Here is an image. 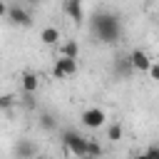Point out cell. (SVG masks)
<instances>
[{"mask_svg": "<svg viewBox=\"0 0 159 159\" xmlns=\"http://www.w3.org/2000/svg\"><path fill=\"white\" fill-rule=\"evenodd\" d=\"M89 35L102 42V45H114L119 37H122V20L117 12H109V10H99L92 15L89 20Z\"/></svg>", "mask_w": 159, "mask_h": 159, "instance_id": "obj_1", "label": "cell"}, {"mask_svg": "<svg viewBox=\"0 0 159 159\" xmlns=\"http://www.w3.org/2000/svg\"><path fill=\"white\" fill-rule=\"evenodd\" d=\"M60 142H62V147H65V154H70V157H87V144H89V137H84V134H80V132H75V129H65L62 134H60Z\"/></svg>", "mask_w": 159, "mask_h": 159, "instance_id": "obj_2", "label": "cell"}, {"mask_svg": "<svg viewBox=\"0 0 159 159\" xmlns=\"http://www.w3.org/2000/svg\"><path fill=\"white\" fill-rule=\"evenodd\" d=\"M80 124L94 132V129H99V127L107 124V112L102 107H87V109L80 112Z\"/></svg>", "mask_w": 159, "mask_h": 159, "instance_id": "obj_3", "label": "cell"}, {"mask_svg": "<svg viewBox=\"0 0 159 159\" xmlns=\"http://www.w3.org/2000/svg\"><path fill=\"white\" fill-rule=\"evenodd\" d=\"M7 20L15 25V27H30L32 25V12L22 5V2H12L7 7Z\"/></svg>", "mask_w": 159, "mask_h": 159, "instance_id": "obj_4", "label": "cell"}, {"mask_svg": "<svg viewBox=\"0 0 159 159\" xmlns=\"http://www.w3.org/2000/svg\"><path fill=\"white\" fill-rule=\"evenodd\" d=\"M77 70H80V62H77L75 57H60V55H57L55 67H52V77H55V80H65V77L77 75Z\"/></svg>", "mask_w": 159, "mask_h": 159, "instance_id": "obj_5", "label": "cell"}, {"mask_svg": "<svg viewBox=\"0 0 159 159\" xmlns=\"http://www.w3.org/2000/svg\"><path fill=\"white\" fill-rule=\"evenodd\" d=\"M12 154H15V159H35V157L40 154V149H37V144H35L32 139L20 137V139L15 142V147H12Z\"/></svg>", "mask_w": 159, "mask_h": 159, "instance_id": "obj_6", "label": "cell"}, {"mask_svg": "<svg viewBox=\"0 0 159 159\" xmlns=\"http://www.w3.org/2000/svg\"><path fill=\"white\" fill-rule=\"evenodd\" d=\"M129 62H132V70H134V72H149V67H152L154 60H152L144 50L134 47V50L129 52Z\"/></svg>", "mask_w": 159, "mask_h": 159, "instance_id": "obj_7", "label": "cell"}, {"mask_svg": "<svg viewBox=\"0 0 159 159\" xmlns=\"http://www.w3.org/2000/svg\"><path fill=\"white\" fill-rule=\"evenodd\" d=\"M20 89H22V94H35L40 89V77L32 70H25L20 75Z\"/></svg>", "mask_w": 159, "mask_h": 159, "instance_id": "obj_8", "label": "cell"}, {"mask_svg": "<svg viewBox=\"0 0 159 159\" xmlns=\"http://www.w3.org/2000/svg\"><path fill=\"white\" fill-rule=\"evenodd\" d=\"M62 10H65V15L72 20V22H84V7H82V2L80 0H65L62 2Z\"/></svg>", "mask_w": 159, "mask_h": 159, "instance_id": "obj_9", "label": "cell"}, {"mask_svg": "<svg viewBox=\"0 0 159 159\" xmlns=\"http://www.w3.org/2000/svg\"><path fill=\"white\" fill-rule=\"evenodd\" d=\"M60 40H62V35H60V30H57V27L47 25V27H42V30H40V42H42V45L55 47V45H60Z\"/></svg>", "mask_w": 159, "mask_h": 159, "instance_id": "obj_10", "label": "cell"}, {"mask_svg": "<svg viewBox=\"0 0 159 159\" xmlns=\"http://www.w3.org/2000/svg\"><path fill=\"white\" fill-rule=\"evenodd\" d=\"M132 72H134V70H132L129 55H119V57L114 60V75H117V77H122V80H127Z\"/></svg>", "mask_w": 159, "mask_h": 159, "instance_id": "obj_11", "label": "cell"}, {"mask_svg": "<svg viewBox=\"0 0 159 159\" xmlns=\"http://www.w3.org/2000/svg\"><path fill=\"white\" fill-rule=\"evenodd\" d=\"M60 57H75V60H80V42L77 40L60 42Z\"/></svg>", "mask_w": 159, "mask_h": 159, "instance_id": "obj_12", "label": "cell"}, {"mask_svg": "<svg viewBox=\"0 0 159 159\" xmlns=\"http://www.w3.org/2000/svg\"><path fill=\"white\" fill-rule=\"evenodd\" d=\"M37 124H40V129H45V132H55V129H57V119H55L52 112H40Z\"/></svg>", "mask_w": 159, "mask_h": 159, "instance_id": "obj_13", "label": "cell"}, {"mask_svg": "<svg viewBox=\"0 0 159 159\" xmlns=\"http://www.w3.org/2000/svg\"><path fill=\"white\" fill-rule=\"evenodd\" d=\"M122 134H124V129H122V124H119V122L107 124V139H109V142H119V139H122Z\"/></svg>", "mask_w": 159, "mask_h": 159, "instance_id": "obj_14", "label": "cell"}, {"mask_svg": "<svg viewBox=\"0 0 159 159\" xmlns=\"http://www.w3.org/2000/svg\"><path fill=\"white\" fill-rule=\"evenodd\" d=\"M87 154H89V157H94V159H99V157L104 154V147H102L97 139H92V137H89V144H87Z\"/></svg>", "mask_w": 159, "mask_h": 159, "instance_id": "obj_15", "label": "cell"}, {"mask_svg": "<svg viewBox=\"0 0 159 159\" xmlns=\"http://www.w3.org/2000/svg\"><path fill=\"white\" fill-rule=\"evenodd\" d=\"M17 104V97L15 94H0V112H7Z\"/></svg>", "mask_w": 159, "mask_h": 159, "instance_id": "obj_16", "label": "cell"}, {"mask_svg": "<svg viewBox=\"0 0 159 159\" xmlns=\"http://www.w3.org/2000/svg\"><path fill=\"white\" fill-rule=\"evenodd\" d=\"M20 104L25 107V109H35L37 104H35V94H22L20 97Z\"/></svg>", "mask_w": 159, "mask_h": 159, "instance_id": "obj_17", "label": "cell"}, {"mask_svg": "<svg viewBox=\"0 0 159 159\" xmlns=\"http://www.w3.org/2000/svg\"><path fill=\"white\" fill-rule=\"evenodd\" d=\"M144 154H147L149 159H159V144H149V147L144 149Z\"/></svg>", "mask_w": 159, "mask_h": 159, "instance_id": "obj_18", "label": "cell"}, {"mask_svg": "<svg viewBox=\"0 0 159 159\" xmlns=\"http://www.w3.org/2000/svg\"><path fill=\"white\" fill-rule=\"evenodd\" d=\"M147 75H149L154 82H159V62H157V60L152 62V67H149V72H147Z\"/></svg>", "mask_w": 159, "mask_h": 159, "instance_id": "obj_19", "label": "cell"}, {"mask_svg": "<svg viewBox=\"0 0 159 159\" xmlns=\"http://www.w3.org/2000/svg\"><path fill=\"white\" fill-rule=\"evenodd\" d=\"M7 7H10V5H7L5 0H0V17H7Z\"/></svg>", "mask_w": 159, "mask_h": 159, "instance_id": "obj_20", "label": "cell"}, {"mask_svg": "<svg viewBox=\"0 0 159 159\" xmlns=\"http://www.w3.org/2000/svg\"><path fill=\"white\" fill-rule=\"evenodd\" d=\"M25 2H27V5H32V7H35V5H40V0H25Z\"/></svg>", "mask_w": 159, "mask_h": 159, "instance_id": "obj_21", "label": "cell"}, {"mask_svg": "<svg viewBox=\"0 0 159 159\" xmlns=\"http://www.w3.org/2000/svg\"><path fill=\"white\" fill-rule=\"evenodd\" d=\"M134 159H149V157H147V154H144V152H142V154H137V157H134Z\"/></svg>", "mask_w": 159, "mask_h": 159, "instance_id": "obj_22", "label": "cell"}, {"mask_svg": "<svg viewBox=\"0 0 159 159\" xmlns=\"http://www.w3.org/2000/svg\"><path fill=\"white\" fill-rule=\"evenodd\" d=\"M35 159H50V157H47V154H37Z\"/></svg>", "mask_w": 159, "mask_h": 159, "instance_id": "obj_23", "label": "cell"}, {"mask_svg": "<svg viewBox=\"0 0 159 159\" xmlns=\"http://www.w3.org/2000/svg\"><path fill=\"white\" fill-rule=\"evenodd\" d=\"M80 159H94V157H89V154H87V157H80Z\"/></svg>", "mask_w": 159, "mask_h": 159, "instance_id": "obj_24", "label": "cell"}, {"mask_svg": "<svg viewBox=\"0 0 159 159\" xmlns=\"http://www.w3.org/2000/svg\"><path fill=\"white\" fill-rule=\"evenodd\" d=\"M72 159H77V157H72Z\"/></svg>", "mask_w": 159, "mask_h": 159, "instance_id": "obj_25", "label": "cell"}]
</instances>
